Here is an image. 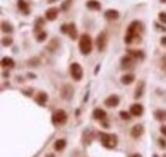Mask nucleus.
Segmentation results:
<instances>
[{"label": "nucleus", "instance_id": "obj_21", "mask_svg": "<svg viewBox=\"0 0 166 157\" xmlns=\"http://www.w3.org/2000/svg\"><path fill=\"white\" fill-rule=\"evenodd\" d=\"M134 78H136V77H134L133 74H129V73H128V74H124L123 77H121V83H123V84H132V83L134 82Z\"/></svg>", "mask_w": 166, "mask_h": 157}, {"label": "nucleus", "instance_id": "obj_22", "mask_svg": "<svg viewBox=\"0 0 166 157\" xmlns=\"http://www.w3.org/2000/svg\"><path fill=\"white\" fill-rule=\"evenodd\" d=\"M1 66L13 68V66H14V60H13L12 57H3L1 59Z\"/></svg>", "mask_w": 166, "mask_h": 157}, {"label": "nucleus", "instance_id": "obj_32", "mask_svg": "<svg viewBox=\"0 0 166 157\" xmlns=\"http://www.w3.org/2000/svg\"><path fill=\"white\" fill-rule=\"evenodd\" d=\"M158 143L161 145V148H166V142L164 139H158Z\"/></svg>", "mask_w": 166, "mask_h": 157}, {"label": "nucleus", "instance_id": "obj_18", "mask_svg": "<svg viewBox=\"0 0 166 157\" xmlns=\"http://www.w3.org/2000/svg\"><path fill=\"white\" fill-rule=\"evenodd\" d=\"M93 118L96 120H104L106 118V113L102 109H95L93 110Z\"/></svg>", "mask_w": 166, "mask_h": 157}, {"label": "nucleus", "instance_id": "obj_8", "mask_svg": "<svg viewBox=\"0 0 166 157\" xmlns=\"http://www.w3.org/2000/svg\"><path fill=\"white\" fill-rule=\"evenodd\" d=\"M134 62H136V60H134L130 55L123 56V57H121V60H120L121 69H129V68H132V66L134 65Z\"/></svg>", "mask_w": 166, "mask_h": 157}, {"label": "nucleus", "instance_id": "obj_3", "mask_svg": "<svg viewBox=\"0 0 166 157\" xmlns=\"http://www.w3.org/2000/svg\"><path fill=\"white\" fill-rule=\"evenodd\" d=\"M79 50H81L83 55H88L92 51V40L89 37V35L83 33L79 37Z\"/></svg>", "mask_w": 166, "mask_h": 157}, {"label": "nucleus", "instance_id": "obj_5", "mask_svg": "<svg viewBox=\"0 0 166 157\" xmlns=\"http://www.w3.org/2000/svg\"><path fill=\"white\" fill-rule=\"evenodd\" d=\"M69 72H70V75H72V78L74 79V81H81L82 77H83V69L82 66L79 65L78 63H73L70 64V68H69Z\"/></svg>", "mask_w": 166, "mask_h": 157}, {"label": "nucleus", "instance_id": "obj_12", "mask_svg": "<svg viewBox=\"0 0 166 157\" xmlns=\"http://www.w3.org/2000/svg\"><path fill=\"white\" fill-rule=\"evenodd\" d=\"M57 14H59L57 8H50L46 10V13H45V18H46L47 21H55Z\"/></svg>", "mask_w": 166, "mask_h": 157}, {"label": "nucleus", "instance_id": "obj_24", "mask_svg": "<svg viewBox=\"0 0 166 157\" xmlns=\"http://www.w3.org/2000/svg\"><path fill=\"white\" fill-rule=\"evenodd\" d=\"M1 30H3V32H5V33H12L13 32V26L9 23V22H3L1 23Z\"/></svg>", "mask_w": 166, "mask_h": 157}, {"label": "nucleus", "instance_id": "obj_36", "mask_svg": "<svg viewBox=\"0 0 166 157\" xmlns=\"http://www.w3.org/2000/svg\"><path fill=\"white\" fill-rule=\"evenodd\" d=\"M45 157H55V155H53V153H47Z\"/></svg>", "mask_w": 166, "mask_h": 157}, {"label": "nucleus", "instance_id": "obj_38", "mask_svg": "<svg viewBox=\"0 0 166 157\" xmlns=\"http://www.w3.org/2000/svg\"><path fill=\"white\" fill-rule=\"evenodd\" d=\"M161 3H166V0H161Z\"/></svg>", "mask_w": 166, "mask_h": 157}, {"label": "nucleus", "instance_id": "obj_17", "mask_svg": "<svg viewBox=\"0 0 166 157\" xmlns=\"http://www.w3.org/2000/svg\"><path fill=\"white\" fill-rule=\"evenodd\" d=\"M65 146H66V140L65 139H56L55 142H54V149L57 151V152L63 151V149L65 148Z\"/></svg>", "mask_w": 166, "mask_h": 157}, {"label": "nucleus", "instance_id": "obj_30", "mask_svg": "<svg viewBox=\"0 0 166 157\" xmlns=\"http://www.w3.org/2000/svg\"><path fill=\"white\" fill-rule=\"evenodd\" d=\"M1 42H3V46H10L13 41H12V38H3Z\"/></svg>", "mask_w": 166, "mask_h": 157}, {"label": "nucleus", "instance_id": "obj_33", "mask_svg": "<svg viewBox=\"0 0 166 157\" xmlns=\"http://www.w3.org/2000/svg\"><path fill=\"white\" fill-rule=\"evenodd\" d=\"M161 45H162V46H165V47H166V36H164V37L161 38Z\"/></svg>", "mask_w": 166, "mask_h": 157}, {"label": "nucleus", "instance_id": "obj_2", "mask_svg": "<svg viewBox=\"0 0 166 157\" xmlns=\"http://www.w3.org/2000/svg\"><path fill=\"white\" fill-rule=\"evenodd\" d=\"M100 140H101V145L105 147V148L109 149H113L116 147L118 145V138L115 134H107V133H102L100 132Z\"/></svg>", "mask_w": 166, "mask_h": 157}, {"label": "nucleus", "instance_id": "obj_23", "mask_svg": "<svg viewBox=\"0 0 166 157\" xmlns=\"http://www.w3.org/2000/svg\"><path fill=\"white\" fill-rule=\"evenodd\" d=\"M143 88H145V82H139L138 87L136 89V93H134V98H139L143 95Z\"/></svg>", "mask_w": 166, "mask_h": 157}, {"label": "nucleus", "instance_id": "obj_9", "mask_svg": "<svg viewBox=\"0 0 166 157\" xmlns=\"http://www.w3.org/2000/svg\"><path fill=\"white\" fill-rule=\"evenodd\" d=\"M73 93H74V89L70 84H65L62 89V97L64 100H70L73 97Z\"/></svg>", "mask_w": 166, "mask_h": 157}, {"label": "nucleus", "instance_id": "obj_4", "mask_svg": "<svg viewBox=\"0 0 166 157\" xmlns=\"http://www.w3.org/2000/svg\"><path fill=\"white\" fill-rule=\"evenodd\" d=\"M66 120H68V115H66V113L64 110H62V109L56 110L53 115V123L55 124V125H64V124L66 123Z\"/></svg>", "mask_w": 166, "mask_h": 157}, {"label": "nucleus", "instance_id": "obj_39", "mask_svg": "<svg viewBox=\"0 0 166 157\" xmlns=\"http://www.w3.org/2000/svg\"><path fill=\"white\" fill-rule=\"evenodd\" d=\"M153 157H157V156H156V155H155V156H153Z\"/></svg>", "mask_w": 166, "mask_h": 157}, {"label": "nucleus", "instance_id": "obj_7", "mask_svg": "<svg viewBox=\"0 0 166 157\" xmlns=\"http://www.w3.org/2000/svg\"><path fill=\"white\" fill-rule=\"evenodd\" d=\"M106 45H107V35L105 32H101L98 33L97 38H96V46H97L98 51H104L106 49Z\"/></svg>", "mask_w": 166, "mask_h": 157}, {"label": "nucleus", "instance_id": "obj_26", "mask_svg": "<svg viewBox=\"0 0 166 157\" xmlns=\"http://www.w3.org/2000/svg\"><path fill=\"white\" fill-rule=\"evenodd\" d=\"M56 46H59V40L53 38V40H51V45H50V46H47V49H49L50 51H55V47Z\"/></svg>", "mask_w": 166, "mask_h": 157}, {"label": "nucleus", "instance_id": "obj_28", "mask_svg": "<svg viewBox=\"0 0 166 157\" xmlns=\"http://www.w3.org/2000/svg\"><path fill=\"white\" fill-rule=\"evenodd\" d=\"M119 115H120V118L123 120H130V114L127 113V111H120Z\"/></svg>", "mask_w": 166, "mask_h": 157}, {"label": "nucleus", "instance_id": "obj_14", "mask_svg": "<svg viewBox=\"0 0 166 157\" xmlns=\"http://www.w3.org/2000/svg\"><path fill=\"white\" fill-rule=\"evenodd\" d=\"M47 100H49V97H47V93H45V92H38L36 98H35L36 104H38L40 106H44V105L47 102Z\"/></svg>", "mask_w": 166, "mask_h": 157}, {"label": "nucleus", "instance_id": "obj_34", "mask_svg": "<svg viewBox=\"0 0 166 157\" xmlns=\"http://www.w3.org/2000/svg\"><path fill=\"white\" fill-rule=\"evenodd\" d=\"M161 133L166 137V125H162V127H161Z\"/></svg>", "mask_w": 166, "mask_h": 157}, {"label": "nucleus", "instance_id": "obj_19", "mask_svg": "<svg viewBox=\"0 0 166 157\" xmlns=\"http://www.w3.org/2000/svg\"><path fill=\"white\" fill-rule=\"evenodd\" d=\"M18 8H19V10H21L23 14H30V8H28V5H27V3L24 1V0H18Z\"/></svg>", "mask_w": 166, "mask_h": 157}, {"label": "nucleus", "instance_id": "obj_27", "mask_svg": "<svg viewBox=\"0 0 166 157\" xmlns=\"http://www.w3.org/2000/svg\"><path fill=\"white\" fill-rule=\"evenodd\" d=\"M47 37V33L44 31L41 32H37V41H40V42H42V41H45V38Z\"/></svg>", "mask_w": 166, "mask_h": 157}, {"label": "nucleus", "instance_id": "obj_10", "mask_svg": "<svg viewBox=\"0 0 166 157\" xmlns=\"http://www.w3.org/2000/svg\"><path fill=\"white\" fill-rule=\"evenodd\" d=\"M119 102H120V98L118 97L116 95H111V96H109L106 100H105L104 104L106 105L107 107H115V106L119 105Z\"/></svg>", "mask_w": 166, "mask_h": 157}, {"label": "nucleus", "instance_id": "obj_6", "mask_svg": "<svg viewBox=\"0 0 166 157\" xmlns=\"http://www.w3.org/2000/svg\"><path fill=\"white\" fill-rule=\"evenodd\" d=\"M62 30H63L64 33H68L72 40H77V38H78V32H77V28H75L74 23H69V24L63 26Z\"/></svg>", "mask_w": 166, "mask_h": 157}, {"label": "nucleus", "instance_id": "obj_29", "mask_svg": "<svg viewBox=\"0 0 166 157\" xmlns=\"http://www.w3.org/2000/svg\"><path fill=\"white\" fill-rule=\"evenodd\" d=\"M158 19H160V22H161V23L166 24V13L165 12L158 13Z\"/></svg>", "mask_w": 166, "mask_h": 157}, {"label": "nucleus", "instance_id": "obj_15", "mask_svg": "<svg viewBox=\"0 0 166 157\" xmlns=\"http://www.w3.org/2000/svg\"><path fill=\"white\" fill-rule=\"evenodd\" d=\"M105 18L109 19V21H116L119 18V12L115 10V9H107L105 12Z\"/></svg>", "mask_w": 166, "mask_h": 157}, {"label": "nucleus", "instance_id": "obj_40", "mask_svg": "<svg viewBox=\"0 0 166 157\" xmlns=\"http://www.w3.org/2000/svg\"><path fill=\"white\" fill-rule=\"evenodd\" d=\"M165 157H166V155H165Z\"/></svg>", "mask_w": 166, "mask_h": 157}, {"label": "nucleus", "instance_id": "obj_20", "mask_svg": "<svg viewBox=\"0 0 166 157\" xmlns=\"http://www.w3.org/2000/svg\"><path fill=\"white\" fill-rule=\"evenodd\" d=\"M86 6H87L88 9H92V10H98V9L101 8V4L98 1H96V0H88V1L86 3Z\"/></svg>", "mask_w": 166, "mask_h": 157}, {"label": "nucleus", "instance_id": "obj_35", "mask_svg": "<svg viewBox=\"0 0 166 157\" xmlns=\"http://www.w3.org/2000/svg\"><path fill=\"white\" fill-rule=\"evenodd\" d=\"M129 157H142V155H139V153H133V155H130Z\"/></svg>", "mask_w": 166, "mask_h": 157}, {"label": "nucleus", "instance_id": "obj_31", "mask_svg": "<svg viewBox=\"0 0 166 157\" xmlns=\"http://www.w3.org/2000/svg\"><path fill=\"white\" fill-rule=\"evenodd\" d=\"M161 68H162V69H164L165 72H166V55H165V56L161 59Z\"/></svg>", "mask_w": 166, "mask_h": 157}, {"label": "nucleus", "instance_id": "obj_16", "mask_svg": "<svg viewBox=\"0 0 166 157\" xmlns=\"http://www.w3.org/2000/svg\"><path fill=\"white\" fill-rule=\"evenodd\" d=\"M127 53H128V55H130L134 60H143V59H145V54H143V51H139V50H128Z\"/></svg>", "mask_w": 166, "mask_h": 157}, {"label": "nucleus", "instance_id": "obj_13", "mask_svg": "<svg viewBox=\"0 0 166 157\" xmlns=\"http://www.w3.org/2000/svg\"><path fill=\"white\" fill-rule=\"evenodd\" d=\"M143 106L140 104H134L130 106V114L133 115V116H140V115L143 114Z\"/></svg>", "mask_w": 166, "mask_h": 157}, {"label": "nucleus", "instance_id": "obj_25", "mask_svg": "<svg viewBox=\"0 0 166 157\" xmlns=\"http://www.w3.org/2000/svg\"><path fill=\"white\" fill-rule=\"evenodd\" d=\"M153 115H155V118H156V119H157L158 121H164L165 118H166L165 113H164V111H161V110H156Z\"/></svg>", "mask_w": 166, "mask_h": 157}, {"label": "nucleus", "instance_id": "obj_37", "mask_svg": "<svg viewBox=\"0 0 166 157\" xmlns=\"http://www.w3.org/2000/svg\"><path fill=\"white\" fill-rule=\"evenodd\" d=\"M102 127H104V128H109V124L107 123H102Z\"/></svg>", "mask_w": 166, "mask_h": 157}, {"label": "nucleus", "instance_id": "obj_1", "mask_svg": "<svg viewBox=\"0 0 166 157\" xmlns=\"http://www.w3.org/2000/svg\"><path fill=\"white\" fill-rule=\"evenodd\" d=\"M139 32H140V23L138 21H133L132 24L127 30V35H125V38H124L125 44H133V41L138 40V38L140 40Z\"/></svg>", "mask_w": 166, "mask_h": 157}, {"label": "nucleus", "instance_id": "obj_11", "mask_svg": "<svg viewBox=\"0 0 166 157\" xmlns=\"http://www.w3.org/2000/svg\"><path fill=\"white\" fill-rule=\"evenodd\" d=\"M143 132H145V128H143V125H140V124H136L132 130H130V134H132L133 138H139L140 136L143 134Z\"/></svg>", "mask_w": 166, "mask_h": 157}]
</instances>
